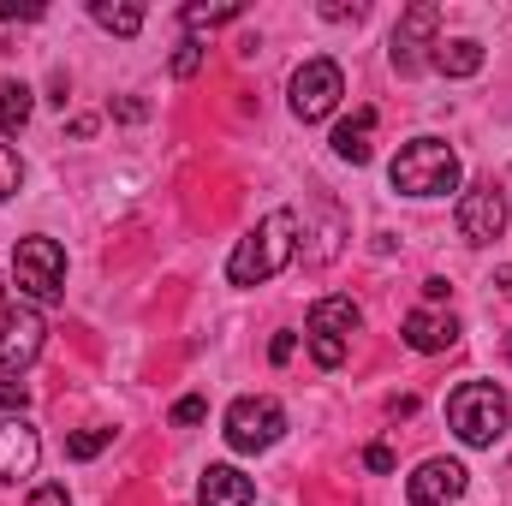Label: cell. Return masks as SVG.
I'll return each instance as SVG.
<instances>
[{
  "label": "cell",
  "instance_id": "obj_1",
  "mask_svg": "<svg viewBox=\"0 0 512 506\" xmlns=\"http://www.w3.org/2000/svg\"><path fill=\"white\" fill-rule=\"evenodd\" d=\"M298 251V215L292 209H274V215H262L251 233L233 245L227 256V280L233 286H262V280H274L286 262Z\"/></svg>",
  "mask_w": 512,
  "mask_h": 506
},
{
  "label": "cell",
  "instance_id": "obj_2",
  "mask_svg": "<svg viewBox=\"0 0 512 506\" xmlns=\"http://www.w3.org/2000/svg\"><path fill=\"white\" fill-rule=\"evenodd\" d=\"M387 179H393V191H405V197H447V191H459V155H453V143H441V137H411V143L393 155Z\"/></svg>",
  "mask_w": 512,
  "mask_h": 506
},
{
  "label": "cell",
  "instance_id": "obj_3",
  "mask_svg": "<svg viewBox=\"0 0 512 506\" xmlns=\"http://www.w3.org/2000/svg\"><path fill=\"white\" fill-rule=\"evenodd\" d=\"M447 423H453V435H459L465 447H495L512 423V405L495 381H465V387L447 399Z\"/></svg>",
  "mask_w": 512,
  "mask_h": 506
},
{
  "label": "cell",
  "instance_id": "obj_4",
  "mask_svg": "<svg viewBox=\"0 0 512 506\" xmlns=\"http://www.w3.org/2000/svg\"><path fill=\"white\" fill-rule=\"evenodd\" d=\"M12 280H18L24 298L60 304V298H66V251H60L54 239H42V233L18 239V251H12Z\"/></svg>",
  "mask_w": 512,
  "mask_h": 506
},
{
  "label": "cell",
  "instance_id": "obj_5",
  "mask_svg": "<svg viewBox=\"0 0 512 506\" xmlns=\"http://www.w3.org/2000/svg\"><path fill=\"white\" fill-rule=\"evenodd\" d=\"M227 447L233 453H262V447H274L280 435H286V411H280V399H268V393H245V399H233L227 405Z\"/></svg>",
  "mask_w": 512,
  "mask_h": 506
},
{
  "label": "cell",
  "instance_id": "obj_6",
  "mask_svg": "<svg viewBox=\"0 0 512 506\" xmlns=\"http://www.w3.org/2000/svg\"><path fill=\"white\" fill-rule=\"evenodd\" d=\"M340 96H346V72H340L334 60H304V66L292 72V114H298L304 126L328 120V114L340 108Z\"/></svg>",
  "mask_w": 512,
  "mask_h": 506
},
{
  "label": "cell",
  "instance_id": "obj_7",
  "mask_svg": "<svg viewBox=\"0 0 512 506\" xmlns=\"http://www.w3.org/2000/svg\"><path fill=\"white\" fill-rule=\"evenodd\" d=\"M48 346V322L30 304H6L0 310V376H24Z\"/></svg>",
  "mask_w": 512,
  "mask_h": 506
},
{
  "label": "cell",
  "instance_id": "obj_8",
  "mask_svg": "<svg viewBox=\"0 0 512 506\" xmlns=\"http://www.w3.org/2000/svg\"><path fill=\"white\" fill-rule=\"evenodd\" d=\"M459 233H465V245H495L507 233V191L495 179H483L459 197Z\"/></svg>",
  "mask_w": 512,
  "mask_h": 506
},
{
  "label": "cell",
  "instance_id": "obj_9",
  "mask_svg": "<svg viewBox=\"0 0 512 506\" xmlns=\"http://www.w3.org/2000/svg\"><path fill=\"white\" fill-rule=\"evenodd\" d=\"M435 30H441V6H429V0L405 6L393 24V72H417L423 48H435Z\"/></svg>",
  "mask_w": 512,
  "mask_h": 506
},
{
  "label": "cell",
  "instance_id": "obj_10",
  "mask_svg": "<svg viewBox=\"0 0 512 506\" xmlns=\"http://www.w3.org/2000/svg\"><path fill=\"white\" fill-rule=\"evenodd\" d=\"M405 495H411V506H453L465 495V465L459 459H423L411 471Z\"/></svg>",
  "mask_w": 512,
  "mask_h": 506
},
{
  "label": "cell",
  "instance_id": "obj_11",
  "mask_svg": "<svg viewBox=\"0 0 512 506\" xmlns=\"http://www.w3.org/2000/svg\"><path fill=\"white\" fill-rule=\"evenodd\" d=\"M36 459H42V435H36L24 417H0V483L30 477Z\"/></svg>",
  "mask_w": 512,
  "mask_h": 506
},
{
  "label": "cell",
  "instance_id": "obj_12",
  "mask_svg": "<svg viewBox=\"0 0 512 506\" xmlns=\"http://www.w3.org/2000/svg\"><path fill=\"white\" fill-rule=\"evenodd\" d=\"M256 483L239 471V465H209L203 483H197V506H251Z\"/></svg>",
  "mask_w": 512,
  "mask_h": 506
},
{
  "label": "cell",
  "instance_id": "obj_13",
  "mask_svg": "<svg viewBox=\"0 0 512 506\" xmlns=\"http://www.w3.org/2000/svg\"><path fill=\"white\" fill-rule=\"evenodd\" d=\"M405 346L411 352H447V346H459V322L435 316V310H411L405 316Z\"/></svg>",
  "mask_w": 512,
  "mask_h": 506
},
{
  "label": "cell",
  "instance_id": "obj_14",
  "mask_svg": "<svg viewBox=\"0 0 512 506\" xmlns=\"http://www.w3.org/2000/svg\"><path fill=\"white\" fill-rule=\"evenodd\" d=\"M364 328V310L352 298H316L310 304V334H328V340H346Z\"/></svg>",
  "mask_w": 512,
  "mask_h": 506
},
{
  "label": "cell",
  "instance_id": "obj_15",
  "mask_svg": "<svg viewBox=\"0 0 512 506\" xmlns=\"http://www.w3.org/2000/svg\"><path fill=\"white\" fill-rule=\"evenodd\" d=\"M370 137H376V108H358L352 120H340V126H334V155H340V161H352V167H364V161H370V149H376Z\"/></svg>",
  "mask_w": 512,
  "mask_h": 506
},
{
  "label": "cell",
  "instance_id": "obj_16",
  "mask_svg": "<svg viewBox=\"0 0 512 506\" xmlns=\"http://www.w3.org/2000/svg\"><path fill=\"white\" fill-rule=\"evenodd\" d=\"M435 72H447V78H471V72H483V42L477 36H447V42H435Z\"/></svg>",
  "mask_w": 512,
  "mask_h": 506
},
{
  "label": "cell",
  "instance_id": "obj_17",
  "mask_svg": "<svg viewBox=\"0 0 512 506\" xmlns=\"http://www.w3.org/2000/svg\"><path fill=\"white\" fill-rule=\"evenodd\" d=\"M24 126H30V84L6 78L0 84V137H18Z\"/></svg>",
  "mask_w": 512,
  "mask_h": 506
},
{
  "label": "cell",
  "instance_id": "obj_18",
  "mask_svg": "<svg viewBox=\"0 0 512 506\" xmlns=\"http://www.w3.org/2000/svg\"><path fill=\"white\" fill-rule=\"evenodd\" d=\"M245 18V6L239 0H227V6H203V0H191L185 12H179V24L197 36V30H221V24H239Z\"/></svg>",
  "mask_w": 512,
  "mask_h": 506
},
{
  "label": "cell",
  "instance_id": "obj_19",
  "mask_svg": "<svg viewBox=\"0 0 512 506\" xmlns=\"http://www.w3.org/2000/svg\"><path fill=\"white\" fill-rule=\"evenodd\" d=\"M90 18L114 36H137L143 30V6H114V0H90Z\"/></svg>",
  "mask_w": 512,
  "mask_h": 506
},
{
  "label": "cell",
  "instance_id": "obj_20",
  "mask_svg": "<svg viewBox=\"0 0 512 506\" xmlns=\"http://www.w3.org/2000/svg\"><path fill=\"white\" fill-rule=\"evenodd\" d=\"M102 447H114V429H78L66 441V459H96Z\"/></svg>",
  "mask_w": 512,
  "mask_h": 506
},
{
  "label": "cell",
  "instance_id": "obj_21",
  "mask_svg": "<svg viewBox=\"0 0 512 506\" xmlns=\"http://www.w3.org/2000/svg\"><path fill=\"white\" fill-rule=\"evenodd\" d=\"M18 185H24V161H18V149H12V143H0V203H6Z\"/></svg>",
  "mask_w": 512,
  "mask_h": 506
},
{
  "label": "cell",
  "instance_id": "obj_22",
  "mask_svg": "<svg viewBox=\"0 0 512 506\" xmlns=\"http://www.w3.org/2000/svg\"><path fill=\"white\" fill-rule=\"evenodd\" d=\"M24 405H30V387L18 376H0V417H24Z\"/></svg>",
  "mask_w": 512,
  "mask_h": 506
},
{
  "label": "cell",
  "instance_id": "obj_23",
  "mask_svg": "<svg viewBox=\"0 0 512 506\" xmlns=\"http://www.w3.org/2000/svg\"><path fill=\"white\" fill-rule=\"evenodd\" d=\"M310 358H316L322 370H340V364H346V340H328V334H310Z\"/></svg>",
  "mask_w": 512,
  "mask_h": 506
},
{
  "label": "cell",
  "instance_id": "obj_24",
  "mask_svg": "<svg viewBox=\"0 0 512 506\" xmlns=\"http://www.w3.org/2000/svg\"><path fill=\"white\" fill-rule=\"evenodd\" d=\"M197 66H203V42H197V36H185V42H179V54H173V78H197Z\"/></svg>",
  "mask_w": 512,
  "mask_h": 506
},
{
  "label": "cell",
  "instance_id": "obj_25",
  "mask_svg": "<svg viewBox=\"0 0 512 506\" xmlns=\"http://www.w3.org/2000/svg\"><path fill=\"white\" fill-rule=\"evenodd\" d=\"M203 417H209V399H203V393H185V399L173 405V423H179V429H191V423H203Z\"/></svg>",
  "mask_w": 512,
  "mask_h": 506
},
{
  "label": "cell",
  "instance_id": "obj_26",
  "mask_svg": "<svg viewBox=\"0 0 512 506\" xmlns=\"http://www.w3.org/2000/svg\"><path fill=\"white\" fill-rule=\"evenodd\" d=\"M364 465H370L376 477H387V471H393V447H382V441H376V447H364Z\"/></svg>",
  "mask_w": 512,
  "mask_h": 506
},
{
  "label": "cell",
  "instance_id": "obj_27",
  "mask_svg": "<svg viewBox=\"0 0 512 506\" xmlns=\"http://www.w3.org/2000/svg\"><path fill=\"white\" fill-rule=\"evenodd\" d=\"M322 18H334V24H346V18H352V24H358V18H364V6H358V0H352V6H346V0H328V6H322Z\"/></svg>",
  "mask_w": 512,
  "mask_h": 506
},
{
  "label": "cell",
  "instance_id": "obj_28",
  "mask_svg": "<svg viewBox=\"0 0 512 506\" xmlns=\"http://www.w3.org/2000/svg\"><path fill=\"white\" fill-rule=\"evenodd\" d=\"M292 352H298V334H274V340H268V358H274V364H292Z\"/></svg>",
  "mask_w": 512,
  "mask_h": 506
},
{
  "label": "cell",
  "instance_id": "obj_29",
  "mask_svg": "<svg viewBox=\"0 0 512 506\" xmlns=\"http://www.w3.org/2000/svg\"><path fill=\"white\" fill-rule=\"evenodd\" d=\"M30 506H72V501H66L60 483H42V489H30Z\"/></svg>",
  "mask_w": 512,
  "mask_h": 506
},
{
  "label": "cell",
  "instance_id": "obj_30",
  "mask_svg": "<svg viewBox=\"0 0 512 506\" xmlns=\"http://www.w3.org/2000/svg\"><path fill=\"white\" fill-rule=\"evenodd\" d=\"M447 292H453V286H447V280H441V274H429V280H423V298H429V304H441V298H447Z\"/></svg>",
  "mask_w": 512,
  "mask_h": 506
},
{
  "label": "cell",
  "instance_id": "obj_31",
  "mask_svg": "<svg viewBox=\"0 0 512 506\" xmlns=\"http://www.w3.org/2000/svg\"><path fill=\"white\" fill-rule=\"evenodd\" d=\"M0 18H42V6H18V0H0Z\"/></svg>",
  "mask_w": 512,
  "mask_h": 506
},
{
  "label": "cell",
  "instance_id": "obj_32",
  "mask_svg": "<svg viewBox=\"0 0 512 506\" xmlns=\"http://www.w3.org/2000/svg\"><path fill=\"white\" fill-rule=\"evenodd\" d=\"M495 286H501V292L512 298V262H507V268H495Z\"/></svg>",
  "mask_w": 512,
  "mask_h": 506
},
{
  "label": "cell",
  "instance_id": "obj_33",
  "mask_svg": "<svg viewBox=\"0 0 512 506\" xmlns=\"http://www.w3.org/2000/svg\"><path fill=\"white\" fill-rule=\"evenodd\" d=\"M507 358H512V346H507Z\"/></svg>",
  "mask_w": 512,
  "mask_h": 506
}]
</instances>
